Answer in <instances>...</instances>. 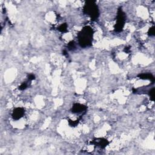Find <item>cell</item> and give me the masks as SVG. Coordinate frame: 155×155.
I'll list each match as a JSON object with an SVG mask.
<instances>
[{
	"label": "cell",
	"instance_id": "obj_3",
	"mask_svg": "<svg viewBox=\"0 0 155 155\" xmlns=\"http://www.w3.org/2000/svg\"><path fill=\"white\" fill-rule=\"evenodd\" d=\"M117 22L116 24L115 29L116 31H120L124 26L125 23V18L123 12V11L119 9L118 11V18H117Z\"/></svg>",
	"mask_w": 155,
	"mask_h": 155
},
{
	"label": "cell",
	"instance_id": "obj_11",
	"mask_svg": "<svg viewBox=\"0 0 155 155\" xmlns=\"http://www.w3.org/2000/svg\"><path fill=\"white\" fill-rule=\"evenodd\" d=\"M28 79L29 80L35 79V76L33 75V74H30V75L28 76Z\"/></svg>",
	"mask_w": 155,
	"mask_h": 155
},
{
	"label": "cell",
	"instance_id": "obj_1",
	"mask_svg": "<svg viewBox=\"0 0 155 155\" xmlns=\"http://www.w3.org/2000/svg\"><path fill=\"white\" fill-rule=\"evenodd\" d=\"M93 30L89 27H85L79 33V43L82 47H87L90 45L92 39Z\"/></svg>",
	"mask_w": 155,
	"mask_h": 155
},
{
	"label": "cell",
	"instance_id": "obj_7",
	"mask_svg": "<svg viewBox=\"0 0 155 155\" xmlns=\"http://www.w3.org/2000/svg\"><path fill=\"white\" fill-rule=\"evenodd\" d=\"M140 77L141 79H150L152 81H154V77L152 76V74H141L139 76Z\"/></svg>",
	"mask_w": 155,
	"mask_h": 155
},
{
	"label": "cell",
	"instance_id": "obj_5",
	"mask_svg": "<svg viewBox=\"0 0 155 155\" xmlns=\"http://www.w3.org/2000/svg\"><path fill=\"white\" fill-rule=\"evenodd\" d=\"M93 144L100 147L101 148H105L107 144L108 143V142L107 140L105 139H97L95 141H93L92 142H91Z\"/></svg>",
	"mask_w": 155,
	"mask_h": 155
},
{
	"label": "cell",
	"instance_id": "obj_9",
	"mask_svg": "<svg viewBox=\"0 0 155 155\" xmlns=\"http://www.w3.org/2000/svg\"><path fill=\"white\" fill-rule=\"evenodd\" d=\"M27 87V84L26 83H23V84H22L20 86L19 89L22 90L26 89Z\"/></svg>",
	"mask_w": 155,
	"mask_h": 155
},
{
	"label": "cell",
	"instance_id": "obj_10",
	"mask_svg": "<svg viewBox=\"0 0 155 155\" xmlns=\"http://www.w3.org/2000/svg\"><path fill=\"white\" fill-rule=\"evenodd\" d=\"M148 33H150V35H154V27L151 28L149 30Z\"/></svg>",
	"mask_w": 155,
	"mask_h": 155
},
{
	"label": "cell",
	"instance_id": "obj_8",
	"mask_svg": "<svg viewBox=\"0 0 155 155\" xmlns=\"http://www.w3.org/2000/svg\"><path fill=\"white\" fill-rule=\"evenodd\" d=\"M58 30L61 32H65L67 31V25L66 24H62L61 26H60L58 28Z\"/></svg>",
	"mask_w": 155,
	"mask_h": 155
},
{
	"label": "cell",
	"instance_id": "obj_6",
	"mask_svg": "<svg viewBox=\"0 0 155 155\" xmlns=\"http://www.w3.org/2000/svg\"><path fill=\"white\" fill-rule=\"evenodd\" d=\"M86 108H87V107L82 104H76L73 106L72 108V112L74 113H81L82 112L85 111L86 110Z\"/></svg>",
	"mask_w": 155,
	"mask_h": 155
},
{
	"label": "cell",
	"instance_id": "obj_4",
	"mask_svg": "<svg viewBox=\"0 0 155 155\" xmlns=\"http://www.w3.org/2000/svg\"><path fill=\"white\" fill-rule=\"evenodd\" d=\"M24 114V110L22 108H15L12 113V116L14 119L18 120L22 117Z\"/></svg>",
	"mask_w": 155,
	"mask_h": 155
},
{
	"label": "cell",
	"instance_id": "obj_2",
	"mask_svg": "<svg viewBox=\"0 0 155 155\" xmlns=\"http://www.w3.org/2000/svg\"><path fill=\"white\" fill-rule=\"evenodd\" d=\"M84 12L93 20L98 17V9L97 5L92 1H88L84 7Z\"/></svg>",
	"mask_w": 155,
	"mask_h": 155
}]
</instances>
